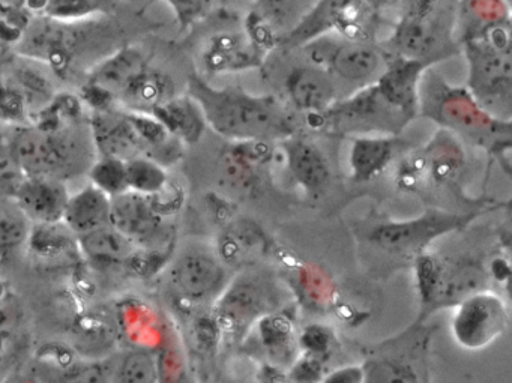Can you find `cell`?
<instances>
[{"mask_svg":"<svg viewBox=\"0 0 512 383\" xmlns=\"http://www.w3.org/2000/svg\"><path fill=\"white\" fill-rule=\"evenodd\" d=\"M187 94L199 104L206 125L236 142H281L298 130L295 112L275 95H253L239 86L214 88L205 77H188Z\"/></svg>","mask_w":512,"mask_h":383,"instance_id":"obj_1","label":"cell"},{"mask_svg":"<svg viewBox=\"0 0 512 383\" xmlns=\"http://www.w3.org/2000/svg\"><path fill=\"white\" fill-rule=\"evenodd\" d=\"M418 116L491 154L502 155L512 145V121L491 115L466 86L451 85L434 67L419 79Z\"/></svg>","mask_w":512,"mask_h":383,"instance_id":"obj_2","label":"cell"},{"mask_svg":"<svg viewBox=\"0 0 512 383\" xmlns=\"http://www.w3.org/2000/svg\"><path fill=\"white\" fill-rule=\"evenodd\" d=\"M470 161L466 143L451 131L439 128L425 145L401 158L395 175L400 190L415 194L431 203V208L476 203L466 193ZM448 211V209H446Z\"/></svg>","mask_w":512,"mask_h":383,"instance_id":"obj_3","label":"cell"},{"mask_svg":"<svg viewBox=\"0 0 512 383\" xmlns=\"http://www.w3.org/2000/svg\"><path fill=\"white\" fill-rule=\"evenodd\" d=\"M458 0H398L391 34L379 40L389 58H404L434 67L460 55L457 40Z\"/></svg>","mask_w":512,"mask_h":383,"instance_id":"obj_4","label":"cell"},{"mask_svg":"<svg viewBox=\"0 0 512 383\" xmlns=\"http://www.w3.org/2000/svg\"><path fill=\"white\" fill-rule=\"evenodd\" d=\"M467 61L466 88L491 115L512 121V22L460 40Z\"/></svg>","mask_w":512,"mask_h":383,"instance_id":"obj_5","label":"cell"},{"mask_svg":"<svg viewBox=\"0 0 512 383\" xmlns=\"http://www.w3.org/2000/svg\"><path fill=\"white\" fill-rule=\"evenodd\" d=\"M397 4L398 0H317L289 32L277 38L275 49H298L325 34L379 43L380 29L392 25L383 11L395 10Z\"/></svg>","mask_w":512,"mask_h":383,"instance_id":"obj_6","label":"cell"},{"mask_svg":"<svg viewBox=\"0 0 512 383\" xmlns=\"http://www.w3.org/2000/svg\"><path fill=\"white\" fill-rule=\"evenodd\" d=\"M416 119L398 106L377 80L338 98L322 115L311 119V127L338 136H401Z\"/></svg>","mask_w":512,"mask_h":383,"instance_id":"obj_7","label":"cell"},{"mask_svg":"<svg viewBox=\"0 0 512 383\" xmlns=\"http://www.w3.org/2000/svg\"><path fill=\"white\" fill-rule=\"evenodd\" d=\"M413 263L421 302L419 322L434 311L455 307L467 296L487 289V272L476 260L448 259L425 251Z\"/></svg>","mask_w":512,"mask_h":383,"instance_id":"obj_8","label":"cell"},{"mask_svg":"<svg viewBox=\"0 0 512 383\" xmlns=\"http://www.w3.org/2000/svg\"><path fill=\"white\" fill-rule=\"evenodd\" d=\"M8 149L26 175L61 181L80 170L86 160V143L79 134L46 125L17 131Z\"/></svg>","mask_w":512,"mask_h":383,"instance_id":"obj_9","label":"cell"},{"mask_svg":"<svg viewBox=\"0 0 512 383\" xmlns=\"http://www.w3.org/2000/svg\"><path fill=\"white\" fill-rule=\"evenodd\" d=\"M478 212H454L430 208L419 217L403 221H383L371 227L367 241L371 247L398 259H412L428 251L431 242L466 229Z\"/></svg>","mask_w":512,"mask_h":383,"instance_id":"obj_10","label":"cell"},{"mask_svg":"<svg viewBox=\"0 0 512 383\" xmlns=\"http://www.w3.org/2000/svg\"><path fill=\"white\" fill-rule=\"evenodd\" d=\"M314 64L325 68L338 89L341 85L356 89L374 82L386 65V55L373 41L350 40L337 34H325L298 47Z\"/></svg>","mask_w":512,"mask_h":383,"instance_id":"obj_11","label":"cell"},{"mask_svg":"<svg viewBox=\"0 0 512 383\" xmlns=\"http://www.w3.org/2000/svg\"><path fill=\"white\" fill-rule=\"evenodd\" d=\"M203 19L211 26L200 52L206 73L218 76L262 68L268 53L251 38L245 14L221 8Z\"/></svg>","mask_w":512,"mask_h":383,"instance_id":"obj_12","label":"cell"},{"mask_svg":"<svg viewBox=\"0 0 512 383\" xmlns=\"http://www.w3.org/2000/svg\"><path fill=\"white\" fill-rule=\"evenodd\" d=\"M277 292L265 278L245 275L224 287L215 299L212 320L223 337L244 340L251 326L265 314L275 310Z\"/></svg>","mask_w":512,"mask_h":383,"instance_id":"obj_13","label":"cell"},{"mask_svg":"<svg viewBox=\"0 0 512 383\" xmlns=\"http://www.w3.org/2000/svg\"><path fill=\"white\" fill-rule=\"evenodd\" d=\"M508 325L505 301L497 293L484 289L455 305L451 334L458 346L478 352L502 337Z\"/></svg>","mask_w":512,"mask_h":383,"instance_id":"obj_14","label":"cell"},{"mask_svg":"<svg viewBox=\"0 0 512 383\" xmlns=\"http://www.w3.org/2000/svg\"><path fill=\"white\" fill-rule=\"evenodd\" d=\"M295 50L301 56V62L290 65L281 73V92L286 98V106L299 115H322L341 98L340 89L325 68Z\"/></svg>","mask_w":512,"mask_h":383,"instance_id":"obj_15","label":"cell"},{"mask_svg":"<svg viewBox=\"0 0 512 383\" xmlns=\"http://www.w3.org/2000/svg\"><path fill=\"white\" fill-rule=\"evenodd\" d=\"M110 224L127 236L137 248H160L169 238L166 212L154 197L125 191L112 197Z\"/></svg>","mask_w":512,"mask_h":383,"instance_id":"obj_16","label":"cell"},{"mask_svg":"<svg viewBox=\"0 0 512 383\" xmlns=\"http://www.w3.org/2000/svg\"><path fill=\"white\" fill-rule=\"evenodd\" d=\"M170 284L185 301L199 304L217 299L227 286V268L218 256L190 250L179 254L169 271Z\"/></svg>","mask_w":512,"mask_h":383,"instance_id":"obj_17","label":"cell"},{"mask_svg":"<svg viewBox=\"0 0 512 383\" xmlns=\"http://www.w3.org/2000/svg\"><path fill=\"white\" fill-rule=\"evenodd\" d=\"M97 157L130 161L145 155L142 137L127 110L97 109L89 122Z\"/></svg>","mask_w":512,"mask_h":383,"instance_id":"obj_18","label":"cell"},{"mask_svg":"<svg viewBox=\"0 0 512 383\" xmlns=\"http://www.w3.org/2000/svg\"><path fill=\"white\" fill-rule=\"evenodd\" d=\"M68 193L64 181L49 176H26L14 202L17 209L34 224L62 223Z\"/></svg>","mask_w":512,"mask_h":383,"instance_id":"obj_19","label":"cell"},{"mask_svg":"<svg viewBox=\"0 0 512 383\" xmlns=\"http://www.w3.org/2000/svg\"><path fill=\"white\" fill-rule=\"evenodd\" d=\"M416 329V328H415ZM412 335H403V352H398L397 341L383 344L382 352L365 362V382H419L424 371L421 368V353L425 350V338L413 343Z\"/></svg>","mask_w":512,"mask_h":383,"instance_id":"obj_20","label":"cell"},{"mask_svg":"<svg viewBox=\"0 0 512 383\" xmlns=\"http://www.w3.org/2000/svg\"><path fill=\"white\" fill-rule=\"evenodd\" d=\"M278 143L283 149L284 163L293 181L308 194L323 193L329 185L331 169L319 146L296 134Z\"/></svg>","mask_w":512,"mask_h":383,"instance_id":"obj_21","label":"cell"},{"mask_svg":"<svg viewBox=\"0 0 512 383\" xmlns=\"http://www.w3.org/2000/svg\"><path fill=\"white\" fill-rule=\"evenodd\" d=\"M269 239L259 224L251 220H236L221 230L218 238V259L226 268H248L266 256Z\"/></svg>","mask_w":512,"mask_h":383,"instance_id":"obj_22","label":"cell"},{"mask_svg":"<svg viewBox=\"0 0 512 383\" xmlns=\"http://www.w3.org/2000/svg\"><path fill=\"white\" fill-rule=\"evenodd\" d=\"M148 67V61L140 50L125 47L97 65L89 85L98 94L118 101Z\"/></svg>","mask_w":512,"mask_h":383,"instance_id":"obj_23","label":"cell"},{"mask_svg":"<svg viewBox=\"0 0 512 383\" xmlns=\"http://www.w3.org/2000/svg\"><path fill=\"white\" fill-rule=\"evenodd\" d=\"M400 136H355L350 143V178L355 184L373 181L388 169L400 148Z\"/></svg>","mask_w":512,"mask_h":383,"instance_id":"obj_24","label":"cell"},{"mask_svg":"<svg viewBox=\"0 0 512 383\" xmlns=\"http://www.w3.org/2000/svg\"><path fill=\"white\" fill-rule=\"evenodd\" d=\"M77 247L86 262L95 268H115L131 262L136 256L137 247L122 235L118 229L107 224L85 235L76 236Z\"/></svg>","mask_w":512,"mask_h":383,"instance_id":"obj_25","label":"cell"},{"mask_svg":"<svg viewBox=\"0 0 512 383\" xmlns=\"http://www.w3.org/2000/svg\"><path fill=\"white\" fill-rule=\"evenodd\" d=\"M110 209L112 197L107 196L95 185L89 184L88 187L70 194L62 224L74 236L85 235L98 227L110 224Z\"/></svg>","mask_w":512,"mask_h":383,"instance_id":"obj_26","label":"cell"},{"mask_svg":"<svg viewBox=\"0 0 512 383\" xmlns=\"http://www.w3.org/2000/svg\"><path fill=\"white\" fill-rule=\"evenodd\" d=\"M184 145H194L205 134L206 121L199 104L190 95H175L151 113Z\"/></svg>","mask_w":512,"mask_h":383,"instance_id":"obj_27","label":"cell"},{"mask_svg":"<svg viewBox=\"0 0 512 383\" xmlns=\"http://www.w3.org/2000/svg\"><path fill=\"white\" fill-rule=\"evenodd\" d=\"M175 85L163 71L148 67L118 98L121 109L151 115L158 106L175 97Z\"/></svg>","mask_w":512,"mask_h":383,"instance_id":"obj_28","label":"cell"},{"mask_svg":"<svg viewBox=\"0 0 512 383\" xmlns=\"http://www.w3.org/2000/svg\"><path fill=\"white\" fill-rule=\"evenodd\" d=\"M260 344L272 362H292L298 338L292 319L281 311H271L256 322Z\"/></svg>","mask_w":512,"mask_h":383,"instance_id":"obj_29","label":"cell"},{"mask_svg":"<svg viewBox=\"0 0 512 383\" xmlns=\"http://www.w3.org/2000/svg\"><path fill=\"white\" fill-rule=\"evenodd\" d=\"M254 14L274 32L275 37L289 32L317 0H253ZM277 43V40H275Z\"/></svg>","mask_w":512,"mask_h":383,"instance_id":"obj_30","label":"cell"},{"mask_svg":"<svg viewBox=\"0 0 512 383\" xmlns=\"http://www.w3.org/2000/svg\"><path fill=\"white\" fill-rule=\"evenodd\" d=\"M125 181L128 191L154 197L169 188L166 167L146 155L125 161Z\"/></svg>","mask_w":512,"mask_h":383,"instance_id":"obj_31","label":"cell"},{"mask_svg":"<svg viewBox=\"0 0 512 383\" xmlns=\"http://www.w3.org/2000/svg\"><path fill=\"white\" fill-rule=\"evenodd\" d=\"M158 376L157 359L148 350H131L115 371V380L121 383H154Z\"/></svg>","mask_w":512,"mask_h":383,"instance_id":"obj_32","label":"cell"},{"mask_svg":"<svg viewBox=\"0 0 512 383\" xmlns=\"http://www.w3.org/2000/svg\"><path fill=\"white\" fill-rule=\"evenodd\" d=\"M91 184L100 188L107 196L115 197L128 191L125 181V161L98 157L89 167Z\"/></svg>","mask_w":512,"mask_h":383,"instance_id":"obj_33","label":"cell"},{"mask_svg":"<svg viewBox=\"0 0 512 383\" xmlns=\"http://www.w3.org/2000/svg\"><path fill=\"white\" fill-rule=\"evenodd\" d=\"M11 86L22 95L28 107L32 104H43L52 100V85L47 77L35 68H19L14 74Z\"/></svg>","mask_w":512,"mask_h":383,"instance_id":"obj_34","label":"cell"},{"mask_svg":"<svg viewBox=\"0 0 512 383\" xmlns=\"http://www.w3.org/2000/svg\"><path fill=\"white\" fill-rule=\"evenodd\" d=\"M31 221L17 212H0V257L13 253L28 242Z\"/></svg>","mask_w":512,"mask_h":383,"instance_id":"obj_35","label":"cell"},{"mask_svg":"<svg viewBox=\"0 0 512 383\" xmlns=\"http://www.w3.org/2000/svg\"><path fill=\"white\" fill-rule=\"evenodd\" d=\"M332 341H334V335H332L331 329L325 328L323 325H310L298 338V347L304 350V355L313 356V358L326 362L331 355Z\"/></svg>","mask_w":512,"mask_h":383,"instance_id":"obj_36","label":"cell"},{"mask_svg":"<svg viewBox=\"0 0 512 383\" xmlns=\"http://www.w3.org/2000/svg\"><path fill=\"white\" fill-rule=\"evenodd\" d=\"M26 173L19 166L10 149L0 151V199H13L25 181Z\"/></svg>","mask_w":512,"mask_h":383,"instance_id":"obj_37","label":"cell"},{"mask_svg":"<svg viewBox=\"0 0 512 383\" xmlns=\"http://www.w3.org/2000/svg\"><path fill=\"white\" fill-rule=\"evenodd\" d=\"M98 0H47L49 16L59 20L79 19L98 10Z\"/></svg>","mask_w":512,"mask_h":383,"instance_id":"obj_38","label":"cell"},{"mask_svg":"<svg viewBox=\"0 0 512 383\" xmlns=\"http://www.w3.org/2000/svg\"><path fill=\"white\" fill-rule=\"evenodd\" d=\"M184 25L202 20L211 13L212 0H169Z\"/></svg>","mask_w":512,"mask_h":383,"instance_id":"obj_39","label":"cell"},{"mask_svg":"<svg viewBox=\"0 0 512 383\" xmlns=\"http://www.w3.org/2000/svg\"><path fill=\"white\" fill-rule=\"evenodd\" d=\"M322 382H335V383H361L365 382L364 367H344L340 370L332 371V373L326 374L325 379Z\"/></svg>","mask_w":512,"mask_h":383,"instance_id":"obj_40","label":"cell"}]
</instances>
